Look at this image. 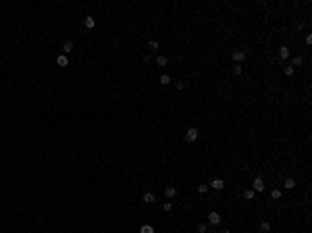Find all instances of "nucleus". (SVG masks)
Listing matches in <instances>:
<instances>
[{
	"mask_svg": "<svg viewBox=\"0 0 312 233\" xmlns=\"http://www.w3.org/2000/svg\"><path fill=\"white\" fill-rule=\"evenodd\" d=\"M198 133H200V131H198L196 127H189V129L185 131V140L187 141H196L198 140Z\"/></svg>",
	"mask_w": 312,
	"mask_h": 233,
	"instance_id": "nucleus-1",
	"label": "nucleus"
},
{
	"mask_svg": "<svg viewBox=\"0 0 312 233\" xmlns=\"http://www.w3.org/2000/svg\"><path fill=\"white\" fill-rule=\"evenodd\" d=\"M208 221H210V225H219V223H221V214H219L217 210H212V212L208 214Z\"/></svg>",
	"mask_w": 312,
	"mask_h": 233,
	"instance_id": "nucleus-2",
	"label": "nucleus"
},
{
	"mask_svg": "<svg viewBox=\"0 0 312 233\" xmlns=\"http://www.w3.org/2000/svg\"><path fill=\"white\" fill-rule=\"evenodd\" d=\"M231 58H233L235 63H241V60L246 58V52H243V50H235V52L231 54Z\"/></svg>",
	"mask_w": 312,
	"mask_h": 233,
	"instance_id": "nucleus-3",
	"label": "nucleus"
},
{
	"mask_svg": "<svg viewBox=\"0 0 312 233\" xmlns=\"http://www.w3.org/2000/svg\"><path fill=\"white\" fill-rule=\"evenodd\" d=\"M254 191H264V181H262V177H256V179H254Z\"/></svg>",
	"mask_w": 312,
	"mask_h": 233,
	"instance_id": "nucleus-4",
	"label": "nucleus"
},
{
	"mask_svg": "<svg viewBox=\"0 0 312 233\" xmlns=\"http://www.w3.org/2000/svg\"><path fill=\"white\" fill-rule=\"evenodd\" d=\"M56 65H58V67H69V58H67L65 54H60V56L56 58Z\"/></svg>",
	"mask_w": 312,
	"mask_h": 233,
	"instance_id": "nucleus-5",
	"label": "nucleus"
},
{
	"mask_svg": "<svg viewBox=\"0 0 312 233\" xmlns=\"http://www.w3.org/2000/svg\"><path fill=\"white\" fill-rule=\"evenodd\" d=\"M175 194H177V189H175L173 185H167V187H165V196H167V198H175Z\"/></svg>",
	"mask_w": 312,
	"mask_h": 233,
	"instance_id": "nucleus-6",
	"label": "nucleus"
},
{
	"mask_svg": "<svg viewBox=\"0 0 312 233\" xmlns=\"http://www.w3.org/2000/svg\"><path fill=\"white\" fill-rule=\"evenodd\" d=\"M210 187H214V189H223V187H225V181H223V179H214V181H210Z\"/></svg>",
	"mask_w": 312,
	"mask_h": 233,
	"instance_id": "nucleus-7",
	"label": "nucleus"
},
{
	"mask_svg": "<svg viewBox=\"0 0 312 233\" xmlns=\"http://www.w3.org/2000/svg\"><path fill=\"white\" fill-rule=\"evenodd\" d=\"M279 56H281L283 60H285V58H289V48H287V46H281V48H279Z\"/></svg>",
	"mask_w": 312,
	"mask_h": 233,
	"instance_id": "nucleus-8",
	"label": "nucleus"
},
{
	"mask_svg": "<svg viewBox=\"0 0 312 233\" xmlns=\"http://www.w3.org/2000/svg\"><path fill=\"white\" fill-rule=\"evenodd\" d=\"M141 200H144V202H146V204H152V202H154V194H150V191H146V194H144V198H141Z\"/></svg>",
	"mask_w": 312,
	"mask_h": 233,
	"instance_id": "nucleus-9",
	"label": "nucleus"
},
{
	"mask_svg": "<svg viewBox=\"0 0 312 233\" xmlns=\"http://www.w3.org/2000/svg\"><path fill=\"white\" fill-rule=\"evenodd\" d=\"M283 187H285V189H293V187H296V181H293V179H285V181H283Z\"/></svg>",
	"mask_w": 312,
	"mask_h": 233,
	"instance_id": "nucleus-10",
	"label": "nucleus"
},
{
	"mask_svg": "<svg viewBox=\"0 0 312 233\" xmlns=\"http://www.w3.org/2000/svg\"><path fill=\"white\" fill-rule=\"evenodd\" d=\"M302 63H304V58H302V56H293V58H291V67H300Z\"/></svg>",
	"mask_w": 312,
	"mask_h": 233,
	"instance_id": "nucleus-11",
	"label": "nucleus"
},
{
	"mask_svg": "<svg viewBox=\"0 0 312 233\" xmlns=\"http://www.w3.org/2000/svg\"><path fill=\"white\" fill-rule=\"evenodd\" d=\"M63 50H65V56L73 50V42H65V46H63Z\"/></svg>",
	"mask_w": 312,
	"mask_h": 233,
	"instance_id": "nucleus-12",
	"label": "nucleus"
},
{
	"mask_svg": "<svg viewBox=\"0 0 312 233\" xmlns=\"http://www.w3.org/2000/svg\"><path fill=\"white\" fill-rule=\"evenodd\" d=\"M139 233H154V227H152V225H144V227L139 229Z\"/></svg>",
	"mask_w": 312,
	"mask_h": 233,
	"instance_id": "nucleus-13",
	"label": "nucleus"
},
{
	"mask_svg": "<svg viewBox=\"0 0 312 233\" xmlns=\"http://www.w3.org/2000/svg\"><path fill=\"white\" fill-rule=\"evenodd\" d=\"M260 231H262V233H268V231H270V223H267V221H264V223H260Z\"/></svg>",
	"mask_w": 312,
	"mask_h": 233,
	"instance_id": "nucleus-14",
	"label": "nucleus"
},
{
	"mask_svg": "<svg viewBox=\"0 0 312 233\" xmlns=\"http://www.w3.org/2000/svg\"><path fill=\"white\" fill-rule=\"evenodd\" d=\"M160 83H162V86H169V83H171V77H169V75H160Z\"/></svg>",
	"mask_w": 312,
	"mask_h": 233,
	"instance_id": "nucleus-15",
	"label": "nucleus"
},
{
	"mask_svg": "<svg viewBox=\"0 0 312 233\" xmlns=\"http://www.w3.org/2000/svg\"><path fill=\"white\" fill-rule=\"evenodd\" d=\"M243 198H246V200H254V189H248V191H243Z\"/></svg>",
	"mask_w": 312,
	"mask_h": 233,
	"instance_id": "nucleus-16",
	"label": "nucleus"
},
{
	"mask_svg": "<svg viewBox=\"0 0 312 233\" xmlns=\"http://www.w3.org/2000/svg\"><path fill=\"white\" fill-rule=\"evenodd\" d=\"M86 27H88V29L94 27V17H86Z\"/></svg>",
	"mask_w": 312,
	"mask_h": 233,
	"instance_id": "nucleus-17",
	"label": "nucleus"
},
{
	"mask_svg": "<svg viewBox=\"0 0 312 233\" xmlns=\"http://www.w3.org/2000/svg\"><path fill=\"white\" fill-rule=\"evenodd\" d=\"M156 65L165 67V65H167V56H158V58H156Z\"/></svg>",
	"mask_w": 312,
	"mask_h": 233,
	"instance_id": "nucleus-18",
	"label": "nucleus"
},
{
	"mask_svg": "<svg viewBox=\"0 0 312 233\" xmlns=\"http://www.w3.org/2000/svg\"><path fill=\"white\" fill-rule=\"evenodd\" d=\"M270 198H273V200H279V198H281V191H279V189H273V191H270Z\"/></svg>",
	"mask_w": 312,
	"mask_h": 233,
	"instance_id": "nucleus-19",
	"label": "nucleus"
},
{
	"mask_svg": "<svg viewBox=\"0 0 312 233\" xmlns=\"http://www.w3.org/2000/svg\"><path fill=\"white\" fill-rule=\"evenodd\" d=\"M162 210H165V212H171V210H173V204H171V202H165Z\"/></svg>",
	"mask_w": 312,
	"mask_h": 233,
	"instance_id": "nucleus-20",
	"label": "nucleus"
},
{
	"mask_svg": "<svg viewBox=\"0 0 312 233\" xmlns=\"http://www.w3.org/2000/svg\"><path fill=\"white\" fill-rule=\"evenodd\" d=\"M148 46H150V50H158V42H154V40H150V44H148Z\"/></svg>",
	"mask_w": 312,
	"mask_h": 233,
	"instance_id": "nucleus-21",
	"label": "nucleus"
},
{
	"mask_svg": "<svg viewBox=\"0 0 312 233\" xmlns=\"http://www.w3.org/2000/svg\"><path fill=\"white\" fill-rule=\"evenodd\" d=\"M233 75H241V67H239V65L233 67Z\"/></svg>",
	"mask_w": 312,
	"mask_h": 233,
	"instance_id": "nucleus-22",
	"label": "nucleus"
},
{
	"mask_svg": "<svg viewBox=\"0 0 312 233\" xmlns=\"http://www.w3.org/2000/svg\"><path fill=\"white\" fill-rule=\"evenodd\" d=\"M285 75L291 77V75H293V67H285Z\"/></svg>",
	"mask_w": 312,
	"mask_h": 233,
	"instance_id": "nucleus-23",
	"label": "nucleus"
},
{
	"mask_svg": "<svg viewBox=\"0 0 312 233\" xmlns=\"http://www.w3.org/2000/svg\"><path fill=\"white\" fill-rule=\"evenodd\" d=\"M198 191H200V194H206V191H208V185H204V183H202V185L198 187Z\"/></svg>",
	"mask_w": 312,
	"mask_h": 233,
	"instance_id": "nucleus-24",
	"label": "nucleus"
},
{
	"mask_svg": "<svg viewBox=\"0 0 312 233\" xmlns=\"http://www.w3.org/2000/svg\"><path fill=\"white\" fill-rule=\"evenodd\" d=\"M198 233H206V225H204V223L198 225Z\"/></svg>",
	"mask_w": 312,
	"mask_h": 233,
	"instance_id": "nucleus-25",
	"label": "nucleus"
},
{
	"mask_svg": "<svg viewBox=\"0 0 312 233\" xmlns=\"http://www.w3.org/2000/svg\"><path fill=\"white\" fill-rule=\"evenodd\" d=\"M175 88H177V90H183V88H185V83H183V81H177V83H175Z\"/></svg>",
	"mask_w": 312,
	"mask_h": 233,
	"instance_id": "nucleus-26",
	"label": "nucleus"
},
{
	"mask_svg": "<svg viewBox=\"0 0 312 233\" xmlns=\"http://www.w3.org/2000/svg\"><path fill=\"white\" fill-rule=\"evenodd\" d=\"M221 233H231V231H227V229H225V231H221Z\"/></svg>",
	"mask_w": 312,
	"mask_h": 233,
	"instance_id": "nucleus-27",
	"label": "nucleus"
}]
</instances>
